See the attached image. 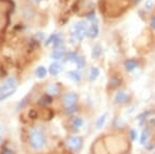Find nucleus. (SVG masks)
Returning <instances> with one entry per match:
<instances>
[{"label":"nucleus","instance_id":"obj_13","mask_svg":"<svg viewBox=\"0 0 155 154\" xmlns=\"http://www.w3.org/2000/svg\"><path fill=\"white\" fill-rule=\"evenodd\" d=\"M35 74H36V77L39 79H42L47 76V69L44 67V66H38L35 70Z\"/></svg>","mask_w":155,"mask_h":154},{"label":"nucleus","instance_id":"obj_28","mask_svg":"<svg viewBox=\"0 0 155 154\" xmlns=\"http://www.w3.org/2000/svg\"><path fill=\"white\" fill-rule=\"evenodd\" d=\"M27 105V98H24V99H22V101L18 105V110H20V109H22V108H24L25 106Z\"/></svg>","mask_w":155,"mask_h":154},{"label":"nucleus","instance_id":"obj_10","mask_svg":"<svg viewBox=\"0 0 155 154\" xmlns=\"http://www.w3.org/2000/svg\"><path fill=\"white\" fill-rule=\"evenodd\" d=\"M71 124H72V126H74V127H76V128H80V127H82V126H83V124H84V120H83V119H82L81 117H79V116H77V117H74V119H72Z\"/></svg>","mask_w":155,"mask_h":154},{"label":"nucleus","instance_id":"obj_5","mask_svg":"<svg viewBox=\"0 0 155 154\" xmlns=\"http://www.w3.org/2000/svg\"><path fill=\"white\" fill-rule=\"evenodd\" d=\"M16 87H17V82L14 78L7 79L5 83L3 84V86H1V93L12 90V89H16Z\"/></svg>","mask_w":155,"mask_h":154},{"label":"nucleus","instance_id":"obj_38","mask_svg":"<svg viewBox=\"0 0 155 154\" xmlns=\"http://www.w3.org/2000/svg\"><path fill=\"white\" fill-rule=\"evenodd\" d=\"M0 128H1V126H0Z\"/></svg>","mask_w":155,"mask_h":154},{"label":"nucleus","instance_id":"obj_9","mask_svg":"<svg viewBox=\"0 0 155 154\" xmlns=\"http://www.w3.org/2000/svg\"><path fill=\"white\" fill-rule=\"evenodd\" d=\"M64 55H65V50H64V49H58V50H55L53 53H52L51 58L55 59V60H59V59L63 58Z\"/></svg>","mask_w":155,"mask_h":154},{"label":"nucleus","instance_id":"obj_19","mask_svg":"<svg viewBox=\"0 0 155 154\" xmlns=\"http://www.w3.org/2000/svg\"><path fill=\"white\" fill-rule=\"evenodd\" d=\"M15 92H16V89H12V90H9V91H6V92H3L0 95V101L4 100V99L8 98L9 96H12V94H15Z\"/></svg>","mask_w":155,"mask_h":154},{"label":"nucleus","instance_id":"obj_12","mask_svg":"<svg viewBox=\"0 0 155 154\" xmlns=\"http://www.w3.org/2000/svg\"><path fill=\"white\" fill-rule=\"evenodd\" d=\"M101 44H95V46L93 47V50H92V58H98L99 56H101Z\"/></svg>","mask_w":155,"mask_h":154},{"label":"nucleus","instance_id":"obj_1","mask_svg":"<svg viewBox=\"0 0 155 154\" xmlns=\"http://www.w3.org/2000/svg\"><path fill=\"white\" fill-rule=\"evenodd\" d=\"M29 143L30 146L35 150L41 149L46 143V138L44 136V133L39 128H32L29 131Z\"/></svg>","mask_w":155,"mask_h":154},{"label":"nucleus","instance_id":"obj_2","mask_svg":"<svg viewBox=\"0 0 155 154\" xmlns=\"http://www.w3.org/2000/svg\"><path fill=\"white\" fill-rule=\"evenodd\" d=\"M86 34H87L86 23L85 22H79L74 28V35L76 36L77 39L82 41Z\"/></svg>","mask_w":155,"mask_h":154},{"label":"nucleus","instance_id":"obj_29","mask_svg":"<svg viewBox=\"0 0 155 154\" xmlns=\"http://www.w3.org/2000/svg\"><path fill=\"white\" fill-rule=\"evenodd\" d=\"M130 136H131L132 141H136V140H137V131L134 130V129H132V130L130 131Z\"/></svg>","mask_w":155,"mask_h":154},{"label":"nucleus","instance_id":"obj_39","mask_svg":"<svg viewBox=\"0 0 155 154\" xmlns=\"http://www.w3.org/2000/svg\"><path fill=\"white\" fill-rule=\"evenodd\" d=\"M154 154H155V153H154Z\"/></svg>","mask_w":155,"mask_h":154},{"label":"nucleus","instance_id":"obj_15","mask_svg":"<svg viewBox=\"0 0 155 154\" xmlns=\"http://www.w3.org/2000/svg\"><path fill=\"white\" fill-rule=\"evenodd\" d=\"M137 67V62L134 60H131V59H129V60H126L125 61V68L127 70H134V68Z\"/></svg>","mask_w":155,"mask_h":154},{"label":"nucleus","instance_id":"obj_7","mask_svg":"<svg viewBox=\"0 0 155 154\" xmlns=\"http://www.w3.org/2000/svg\"><path fill=\"white\" fill-rule=\"evenodd\" d=\"M61 69H62L61 64L58 63V62H54V63H52L51 65H50L49 71H50V74H53V76H57V74L61 71Z\"/></svg>","mask_w":155,"mask_h":154},{"label":"nucleus","instance_id":"obj_24","mask_svg":"<svg viewBox=\"0 0 155 154\" xmlns=\"http://www.w3.org/2000/svg\"><path fill=\"white\" fill-rule=\"evenodd\" d=\"M77 58H78V55L76 53H71V54H68V56H67V60L72 61V62H76Z\"/></svg>","mask_w":155,"mask_h":154},{"label":"nucleus","instance_id":"obj_35","mask_svg":"<svg viewBox=\"0 0 155 154\" xmlns=\"http://www.w3.org/2000/svg\"><path fill=\"white\" fill-rule=\"evenodd\" d=\"M2 77H3V73H1V71H0V78H2Z\"/></svg>","mask_w":155,"mask_h":154},{"label":"nucleus","instance_id":"obj_14","mask_svg":"<svg viewBox=\"0 0 155 154\" xmlns=\"http://www.w3.org/2000/svg\"><path fill=\"white\" fill-rule=\"evenodd\" d=\"M51 103H52V97H51V96H49V95L42 96V97L38 100V103H39V105H41V106H46L50 105Z\"/></svg>","mask_w":155,"mask_h":154},{"label":"nucleus","instance_id":"obj_21","mask_svg":"<svg viewBox=\"0 0 155 154\" xmlns=\"http://www.w3.org/2000/svg\"><path fill=\"white\" fill-rule=\"evenodd\" d=\"M76 63L79 68H83L85 66V58L83 56H78V58L76 59Z\"/></svg>","mask_w":155,"mask_h":154},{"label":"nucleus","instance_id":"obj_8","mask_svg":"<svg viewBox=\"0 0 155 154\" xmlns=\"http://www.w3.org/2000/svg\"><path fill=\"white\" fill-rule=\"evenodd\" d=\"M98 25L97 24H93L91 25V27L88 29V31H87V35L89 37H91V38H95V37L98 35Z\"/></svg>","mask_w":155,"mask_h":154},{"label":"nucleus","instance_id":"obj_36","mask_svg":"<svg viewBox=\"0 0 155 154\" xmlns=\"http://www.w3.org/2000/svg\"><path fill=\"white\" fill-rule=\"evenodd\" d=\"M140 1H141V0H134V2H137H137H140Z\"/></svg>","mask_w":155,"mask_h":154},{"label":"nucleus","instance_id":"obj_18","mask_svg":"<svg viewBox=\"0 0 155 154\" xmlns=\"http://www.w3.org/2000/svg\"><path fill=\"white\" fill-rule=\"evenodd\" d=\"M68 76L69 78L71 79V80H74V82H79L80 80H81V74H80L79 71H71V73H68Z\"/></svg>","mask_w":155,"mask_h":154},{"label":"nucleus","instance_id":"obj_16","mask_svg":"<svg viewBox=\"0 0 155 154\" xmlns=\"http://www.w3.org/2000/svg\"><path fill=\"white\" fill-rule=\"evenodd\" d=\"M98 74H99V69L97 67H92L91 70H90V80L92 82L95 81L98 78Z\"/></svg>","mask_w":155,"mask_h":154},{"label":"nucleus","instance_id":"obj_4","mask_svg":"<svg viewBox=\"0 0 155 154\" xmlns=\"http://www.w3.org/2000/svg\"><path fill=\"white\" fill-rule=\"evenodd\" d=\"M78 100V94L74 92H68L63 96V103L66 106L76 105Z\"/></svg>","mask_w":155,"mask_h":154},{"label":"nucleus","instance_id":"obj_6","mask_svg":"<svg viewBox=\"0 0 155 154\" xmlns=\"http://www.w3.org/2000/svg\"><path fill=\"white\" fill-rule=\"evenodd\" d=\"M127 99H128V96L127 94L124 92V91H118L115 96V101L117 103H126Z\"/></svg>","mask_w":155,"mask_h":154},{"label":"nucleus","instance_id":"obj_27","mask_svg":"<svg viewBox=\"0 0 155 154\" xmlns=\"http://www.w3.org/2000/svg\"><path fill=\"white\" fill-rule=\"evenodd\" d=\"M0 154H15V153H14V151L11 150V149L4 148V149H2V150H1V152H0Z\"/></svg>","mask_w":155,"mask_h":154},{"label":"nucleus","instance_id":"obj_3","mask_svg":"<svg viewBox=\"0 0 155 154\" xmlns=\"http://www.w3.org/2000/svg\"><path fill=\"white\" fill-rule=\"evenodd\" d=\"M82 144L83 141L81 136H71L67 140V146L72 150H79L82 147Z\"/></svg>","mask_w":155,"mask_h":154},{"label":"nucleus","instance_id":"obj_32","mask_svg":"<svg viewBox=\"0 0 155 154\" xmlns=\"http://www.w3.org/2000/svg\"><path fill=\"white\" fill-rule=\"evenodd\" d=\"M150 25H151V28L155 29V17L151 19V22H150Z\"/></svg>","mask_w":155,"mask_h":154},{"label":"nucleus","instance_id":"obj_20","mask_svg":"<svg viewBox=\"0 0 155 154\" xmlns=\"http://www.w3.org/2000/svg\"><path fill=\"white\" fill-rule=\"evenodd\" d=\"M33 15H34V11L31 7H25L24 8V17L25 18H27V19L32 18Z\"/></svg>","mask_w":155,"mask_h":154},{"label":"nucleus","instance_id":"obj_25","mask_svg":"<svg viewBox=\"0 0 155 154\" xmlns=\"http://www.w3.org/2000/svg\"><path fill=\"white\" fill-rule=\"evenodd\" d=\"M119 84H120V81L117 78H113V79H111V81H110V85L112 87H116V86H118Z\"/></svg>","mask_w":155,"mask_h":154},{"label":"nucleus","instance_id":"obj_11","mask_svg":"<svg viewBox=\"0 0 155 154\" xmlns=\"http://www.w3.org/2000/svg\"><path fill=\"white\" fill-rule=\"evenodd\" d=\"M106 120H107V114H104V115H101V117L97 119V121L95 123V126H96L97 129H101V128H102L104 124L106 123Z\"/></svg>","mask_w":155,"mask_h":154},{"label":"nucleus","instance_id":"obj_22","mask_svg":"<svg viewBox=\"0 0 155 154\" xmlns=\"http://www.w3.org/2000/svg\"><path fill=\"white\" fill-rule=\"evenodd\" d=\"M58 92H59V88L57 85H51L48 87V93L56 95V94H58Z\"/></svg>","mask_w":155,"mask_h":154},{"label":"nucleus","instance_id":"obj_37","mask_svg":"<svg viewBox=\"0 0 155 154\" xmlns=\"http://www.w3.org/2000/svg\"><path fill=\"white\" fill-rule=\"evenodd\" d=\"M0 93H1V87H0Z\"/></svg>","mask_w":155,"mask_h":154},{"label":"nucleus","instance_id":"obj_17","mask_svg":"<svg viewBox=\"0 0 155 154\" xmlns=\"http://www.w3.org/2000/svg\"><path fill=\"white\" fill-rule=\"evenodd\" d=\"M150 136V128L149 127H146L145 129L143 130L142 133V136H141V144H145L147 141V139L149 138Z\"/></svg>","mask_w":155,"mask_h":154},{"label":"nucleus","instance_id":"obj_23","mask_svg":"<svg viewBox=\"0 0 155 154\" xmlns=\"http://www.w3.org/2000/svg\"><path fill=\"white\" fill-rule=\"evenodd\" d=\"M78 108L76 105H72V106H68L65 108V113L67 115H71V114H74V112H77Z\"/></svg>","mask_w":155,"mask_h":154},{"label":"nucleus","instance_id":"obj_26","mask_svg":"<svg viewBox=\"0 0 155 154\" xmlns=\"http://www.w3.org/2000/svg\"><path fill=\"white\" fill-rule=\"evenodd\" d=\"M55 36H56V34H52V35L50 36L48 39H47L46 46H49L50 44H53V41H54V39H55Z\"/></svg>","mask_w":155,"mask_h":154},{"label":"nucleus","instance_id":"obj_34","mask_svg":"<svg viewBox=\"0 0 155 154\" xmlns=\"http://www.w3.org/2000/svg\"><path fill=\"white\" fill-rule=\"evenodd\" d=\"M31 1H33V2H36V3H37V2H41V0H31Z\"/></svg>","mask_w":155,"mask_h":154},{"label":"nucleus","instance_id":"obj_31","mask_svg":"<svg viewBox=\"0 0 155 154\" xmlns=\"http://www.w3.org/2000/svg\"><path fill=\"white\" fill-rule=\"evenodd\" d=\"M152 7H153V2H152L151 0H148V1L146 2V8L150 9V8H152Z\"/></svg>","mask_w":155,"mask_h":154},{"label":"nucleus","instance_id":"obj_33","mask_svg":"<svg viewBox=\"0 0 155 154\" xmlns=\"http://www.w3.org/2000/svg\"><path fill=\"white\" fill-rule=\"evenodd\" d=\"M94 19H95L94 14H91V15H89V16H88V20H90V21H92V20H94Z\"/></svg>","mask_w":155,"mask_h":154},{"label":"nucleus","instance_id":"obj_30","mask_svg":"<svg viewBox=\"0 0 155 154\" xmlns=\"http://www.w3.org/2000/svg\"><path fill=\"white\" fill-rule=\"evenodd\" d=\"M29 116H30V118H32V119H34V118H36L37 117V113L35 111H30V113H29Z\"/></svg>","mask_w":155,"mask_h":154}]
</instances>
